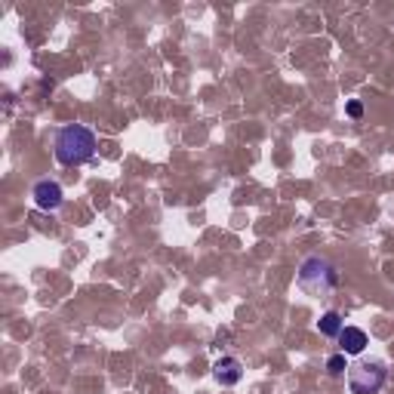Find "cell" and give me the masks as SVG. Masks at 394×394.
I'll return each mask as SVG.
<instances>
[{
  "label": "cell",
  "instance_id": "8992f818",
  "mask_svg": "<svg viewBox=\"0 0 394 394\" xmlns=\"http://www.w3.org/2000/svg\"><path fill=\"white\" fill-rule=\"evenodd\" d=\"M339 342H342V354H361L363 348H367V333L363 329H357V327H345L339 333Z\"/></svg>",
  "mask_w": 394,
  "mask_h": 394
},
{
  "label": "cell",
  "instance_id": "5b68a950",
  "mask_svg": "<svg viewBox=\"0 0 394 394\" xmlns=\"http://www.w3.org/2000/svg\"><path fill=\"white\" fill-rule=\"evenodd\" d=\"M213 379H216L219 385H238L243 379V363L238 357H219V361L213 363Z\"/></svg>",
  "mask_w": 394,
  "mask_h": 394
},
{
  "label": "cell",
  "instance_id": "ba28073f",
  "mask_svg": "<svg viewBox=\"0 0 394 394\" xmlns=\"http://www.w3.org/2000/svg\"><path fill=\"white\" fill-rule=\"evenodd\" d=\"M327 370H329V376H342V372L348 370V363H345V354H333L327 361Z\"/></svg>",
  "mask_w": 394,
  "mask_h": 394
},
{
  "label": "cell",
  "instance_id": "7a4b0ae2",
  "mask_svg": "<svg viewBox=\"0 0 394 394\" xmlns=\"http://www.w3.org/2000/svg\"><path fill=\"white\" fill-rule=\"evenodd\" d=\"M336 284H339V271L327 259H320V256H308L299 265V286H302V293H308V296L324 299L336 290Z\"/></svg>",
  "mask_w": 394,
  "mask_h": 394
},
{
  "label": "cell",
  "instance_id": "277c9868",
  "mask_svg": "<svg viewBox=\"0 0 394 394\" xmlns=\"http://www.w3.org/2000/svg\"><path fill=\"white\" fill-rule=\"evenodd\" d=\"M34 204H38V210L44 213H53L62 206V200H65V191H62L59 182H53V179H40L38 185H34Z\"/></svg>",
  "mask_w": 394,
  "mask_h": 394
},
{
  "label": "cell",
  "instance_id": "3957f363",
  "mask_svg": "<svg viewBox=\"0 0 394 394\" xmlns=\"http://www.w3.org/2000/svg\"><path fill=\"white\" fill-rule=\"evenodd\" d=\"M385 363L382 361H357L348 367V388L351 394H376L385 385Z\"/></svg>",
  "mask_w": 394,
  "mask_h": 394
},
{
  "label": "cell",
  "instance_id": "9c48e42d",
  "mask_svg": "<svg viewBox=\"0 0 394 394\" xmlns=\"http://www.w3.org/2000/svg\"><path fill=\"white\" fill-rule=\"evenodd\" d=\"M361 111H363V108H361L357 102H351V105H348V114H351V117H361Z\"/></svg>",
  "mask_w": 394,
  "mask_h": 394
},
{
  "label": "cell",
  "instance_id": "52a82bcc",
  "mask_svg": "<svg viewBox=\"0 0 394 394\" xmlns=\"http://www.w3.org/2000/svg\"><path fill=\"white\" fill-rule=\"evenodd\" d=\"M320 333L329 336V339H339V333L345 329V320H342V314L339 311H327L324 318H320Z\"/></svg>",
  "mask_w": 394,
  "mask_h": 394
},
{
  "label": "cell",
  "instance_id": "6da1fadb",
  "mask_svg": "<svg viewBox=\"0 0 394 394\" xmlns=\"http://www.w3.org/2000/svg\"><path fill=\"white\" fill-rule=\"evenodd\" d=\"M96 154V133L83 124H71L65 130H59L56 136V161L65 163V167H77V163H87Z\"/></svg>",
  "mask_w": 394,
  "mask_h": 394
}]
</instances>
